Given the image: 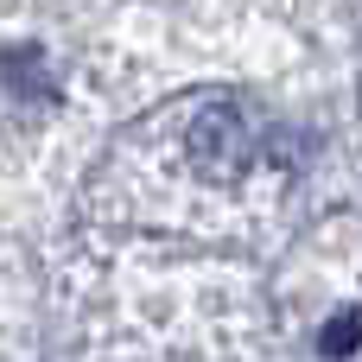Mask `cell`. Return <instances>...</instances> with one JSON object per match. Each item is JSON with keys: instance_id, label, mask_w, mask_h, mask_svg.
Returning a JSON list of instances; mask_svg holds the SVG:
<instances>
[{"instance_id": "obj_2", "label": "cell", "mask_w": 362, "mask_h": 362, "mask_svg": "<svg viewBox=\"0 0 362 362\" xmlns=\"http://www.w3.org/2000/svg\"><path fill=\"white\" fill-rule=\"evenodd\" d=\"M318 350H325V356H350V350H362V305H350V312H337V318L325 325Z\"/></svg>"}, {"instance_id": "obj_1", "label": "cell", "mask_w": 362, "mask_h": 362, "mask_svg": "<svg viewBox=\"0 0 362 362\" xmlns=\"http://www.w3.org/2000/svg\"><path fill=\"white\" fill-rule=\"evenodd\" d=\"M191 159L204 178H242L248 159H255V127L235 115V108H210L204 121H191Z\"/></svg>"}]
</instances>
